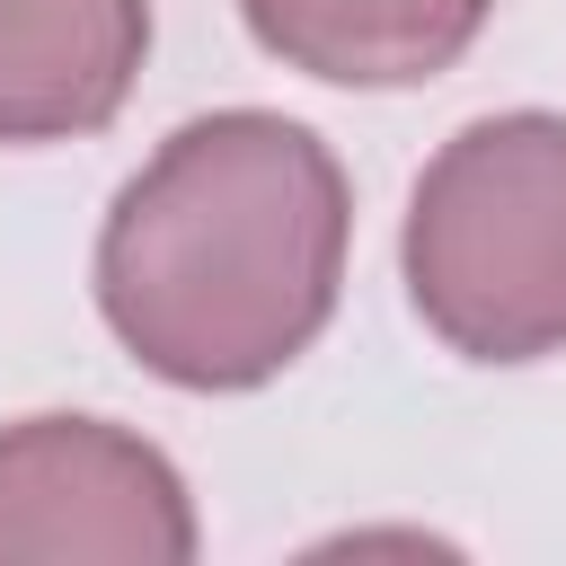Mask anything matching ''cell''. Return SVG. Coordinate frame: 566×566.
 <instances>
[{
	"label": "cell",
	"instance_id": "277c9868",
	"mask_svg": "<svg viewBox=\"0 0 566 566\" xmlns=\"http://www.w3.org/2000/svg\"><path fill=\"white\" fill-rule=\"evenodd\" d=\"M150 62V0H0V150L106 133Z\"/></svg>",
	"mask_w": 566,
	"mask_h": 566
},
{
	"label": "cell",
	"instance_id": "7a4b0ae2",
	"mask_svg": "<svg viewBox=\"0 0 566 566\" xmlns=\"http://www.w3.org/2000/svg\"><path fill=\"white\" fill-rule=\"evenodd\" d=\"M398 274L424 336L460 363L566 354V115L460 124L407 195Z\"/></svg>",
	"mask_w": 566,
	"mask_h": 566
},
{
	"label": "cell",
	"instance_id": "3957f363",
	"mask_svg": "<svg viewBox=\"0 0 566 566\" xmlns=\"http://www.w3.org/2000/svg\"><path fill=\"white\" fill-rule=\"evenodd\" d=\"M203 548L177 460L106 416L0 424V566H186Z\"/></svg>",
	"mask_w": 566,
	"mask_h": 566
},
{
	"label": "cell",
	"instance_id": "6da1fadb",
	"mask_svg": "<svg viewBox=\"0 0 566 566\" xmlns=\"http://www.w3.org/2000/svg\"><path fill=\"white\" fill-rule=\"evenodd\" d=\"M345 248L354 186L336 150L274 106H221L177 124L115 186L97 318L168 389H265L327 336Z\"/></svg>",
	"mask_w": 566,
	"mask_h": 566
},
{
	"label": "cell",
	"instance_id": "5b68a950",
	"mask_svg": "<svg viewBox=\"0 0 566 566\" xmlns=\"http://www.w3.org/2000/svg\"><path fill=\"white\" fill-rule=\"evenodd\" d=\"M248 35L327 88H424L495 18V0H239Z\"/></svg>",
	"mask_w": 566,
	"mask_h": 566
}]
</instances>
